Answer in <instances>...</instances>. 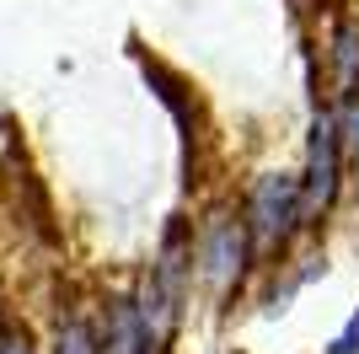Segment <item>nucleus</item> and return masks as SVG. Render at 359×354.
Listing matches in <instances>:
<instances>
[{
    "label": "nucleus",
    "instance_id": "2",
    "mask_svg": "<svg viewBox=\"0 0 359 354\" xmlns=\"http://www.w3.org/2000/svg\"><path fill=\"white\" fill-rule=\"evenodd\" d=\"M338 183H344V129H338V113H322V118L311 124L306 177H300V204H306V221H316V215H327V209H332Z\"/></svg>",
    "mask_w": 359,
    "mask_h": 354
},
{
    "label": "nucleus",
    "instance_id": "4",
    "mask_svg": "<svg viewBox=\"0 0 359 354\" xmlns=\"http://www.w3.org/2000/svg\"><path fill=\"white\" fill-rule=\"evenodd\" d=\"M332 81H338V97L359 91V22H338L332 32Z\"/></svg>",
    "mask_w": 359,
    "mask_h": 354
},
{
    "label": "nucleus",
    "instance_id": "1",
    "mask_svg": "<svg viewBox=\"0 0 359 354\" xmlns=\"http://www.w3.org/2000/svg\"><path fill=\"white\" fill-rule=\"evenodd\" d=\"M306 221V204H300V177L290 172H263L252 183V199H247V231H252V252H279L295 236V225Z\"/></svg>",
    "mask_w": 359,
    "mask_h": 354
},
{
    "label": "nucleus",
    "instance_id": "7",
    "mask_svg": "<svg viewBox=\"0 0 359 354\" xmlns=\"http://www.w3.org/2000/svg\"><path fill=\"white\" fill-rule=\"evenodd\" d=\"M327 354H359V311L348 317V327H344V333L332 339V349H327Z\"/></svg>",
    "mask_w": 359,
    "mask_h": 354
},
{
    "label": "nucleus",
    "instance_id": "3",
    "mask_svg": "<svg viewBox=\"0 0 359 354\" xmlns=\"http://www.w3.org/2000/svg\"><path fill=\"white\" fill-rule=\"evenodd\" d=\"M247 258H252V231H247V221L225 215V209L210 215V225L198 236V274L225 295L241 274H247Z\"/></svg>",
    "mask_w": 359,
    "mask_h": 354
},
{
    "label": "nucleus",
    "instance_id": "5",
    "mask_svg": "<svg viewBox=\"0 0 359 354\" xmlns=\"http://www.w3.org/2000/svg\"><path fill=\"white\" fill-rule=\"evenodd\" d=\"M54 354H102V343H97L91 322H65V327H60V343H54Z\"/></svg>",
    "mask_w": 359,
    "mask_h": 354
},
{
    "label": "nucleus",
    "instance_id": "6",
    "mask_svg": "<svg viewBox=\"0 0 359 354\" xmlns=\"http://www.w3.org/2000/svg\"><path fill=\"white\" fill-rule=\"evenodd\" d=\"M338 129H344V150H354V156H359V91H354V97H344Z\"/></svg>",
    "mask_w": 359,
    "mask_h": 354
},
{
    "label": "nucleus",
    "instance_id": "8",
    "mask_svg": "<svg viewBox=\"0 0 359 354\" xmlns=\"http://www.w3.org/2000/svg\"><path fill=\"white\" fill-rule=\"evenodd\" d=\"M0 354H32V349H27V339H11V343H0Z\"/></svg>",
    "mask_w": 359,
    "mask_h": 354
}]
</instances>
